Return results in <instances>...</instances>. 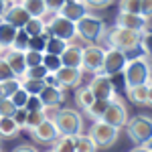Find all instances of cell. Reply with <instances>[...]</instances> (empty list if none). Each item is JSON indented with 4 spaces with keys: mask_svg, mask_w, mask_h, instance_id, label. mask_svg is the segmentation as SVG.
Returning <instances> with one entry per match:
<instances>
[{
    "mask_svg": "<svg viewBox=\"0 0 152 152\" xmlns=\"http://www.w3.org/2000/svg\"><path fill=\"white\" fill-rule=\"evenodd\" d=\"M128 99L136 105H150V102H152L150 83L136 85V87H128Z\"/></svg>",
    "mask_w": 152,
    "mask_h": 152,
    "instance_id": "cell-20",
    "label": "cell"
},
{
    "mask_svg": "<svg viewBox=\"0 0 152 152\" xmlns=\"http://www.w3.org/2000/svg\"><path fill=\"white\" fill-rule=\"evenodd\" d=\"M20 87H23L28 95H39V94H41V89L45 87V83L37 81V79H20Z\"/></svg>",
    "mask_w": 152,
    "mask_h": 152,
    "instance_id": "cell-32",
    "label": "cell"
},
{
    "mask_svg": "<svg viewBox=\"0 0 152 152\" xmlns=\"http://www.w3.org/2000/svg\"><path fill=\"white\" fill-rule=\"evenodd\" d=\"M152 14V0H140V16H144L146 20Z\"/></svg>",
    "mask_w": 152,
    "mask_h": 152,
    "instance_id": "cell-46",
    "label": "cell"
},
{
    "mask_svg": "<svg viewBox=\"0 0 152 152\" xmlns=\"http://www.w3.org/2000/svg\"><path fill=\"white\" fill-rule=\"evenodd\" d=\"M57 14H61L63 18H67L71 23H77L85 14H89V10H87V6L83 4L81 0H65V4L61 6V10Z\"/></svg>",
    "mask_w": 152,
    "mask_h": 152,
    "instance_id": "cell-16",
    "label": "cell"
},
{
    "mask_svg": "<svg viewBox=\"0 0 152 152\" xmlns=\"http://www.w3.org/2000/svg\"><path fill=\"white\" fill-rule=\"evenodd\" d=\"M0 87H2V91H4V97H10L16 89H20V79L14 77V79H8V81H2Z\"/></svg>",
    "mask_w": 152,
    "mask_h": 152,
    "instance_id": "cell-38",
    "label": "cell"
},
{
    "mask_svg": "<svg viewBox=\"0 0 152 152\" xmlns=\"http://www.w3.org/2000/svg\"><path fill=\"white\" fill-rule=\"evenodd\" d=\"M51 120L57 128L59 136H77V134H81L83 118L75 110H57Z\"/></svg>",
    "mask_w": 152,
    "mask_h": 152,
    "instance_id": "cell-3",
    "label": "cell"
},
{
    "mask_svg": "<svg viewBox=\"0 0 152 152\" xmlns=\"http://www.w3.org/2000/svg\"><path fill=\"white\" fill-rule=\"evenodd\" d=\"M43 67L47 69V73H57L61 69V59L57 55H49V53H43Z\"/></svg>",
    "mask_w": 152,
    "mask_h": 152,
    "instance_id": "cell-33",
    "label": "cell"
},
{
    "mask_svg": "<svg viewBox=\"0 0 152 152\" xmlns=\"http://www.w3.org/2000/svg\"><path fill=\"white\" fill-rule=\"evenodd\" d=\"M43 2H45L47 14H57L61 10V6L65 4V0H43Z\"/></svg>",
    "mask_w": 152,
    "mask_h": 152,
    "instance_id": "cell-44",
    "label": "cell"
},
{
    "mask_svg": "<svg viewBox=\"0 0 152 152\" xmlns=\"http://www.w3.org/2000/svg\"><path fill=\"white\" fill-rule=\"evenodd\" d=\"M140 37H142V33L116 26L114 31L107 33V45L112 49L122 51V53H128V51H132V49H136L140 45Z\"/></svg>",
    "mask_w": 152,
    "mask_h": 152,
    "instance_id": "cell-4",
    "label": "cell"
},
{
    "mask_svg": "<svg viewBox=\"0 0 152 152\" xmlns=\"http://www.w3.org/2000/svg\"><path fill=\"white\" fill-rule=\"evenodd\" d=\"M59 83V89H75L81 83V69H73V67H61L55 73Z\"/></svg>",
    "mask_w": 152,
    "mask_h": 152,
    "instance_id": "cell-15",
    "label": "cell"
},
{
    "mask_svg": "<svg viewBox=\"0 0 152 152\" xmlns=\"http://www.w3.org/2000/svg\"><path fill=\"white\" fill-rule=\"evenodd\" d=\"M128 63L126 59V53L118 51V49H105V55H104V65H102V73L107 75V77H114L118 73H122L124 65Z\"/></svg>",
    "mask_w": 152,
    "mask_h": 152,
    "instance_id": "cell-10",
    "label": "cell"
},
{
    "mask_svg": "<svg viewBox=\"0 0 152 152\" xmlns=\"http://www.w3.org/2000/svg\"><path fill=\"white\" fill-rule=\"evenodd\" d=\"M0 152H2V150H0Z\"/></svg>",
    "mask_w": 152,
    "mask_h": 152,
    "instance_id": "cell-56",
    "label": "cell"
},
{
    "mask_svg": "<svg viewBox=\"0 0 152 152\" xmlns=\"http://www.w3.org/2000/svg\"><path fill=\"white\" fill-rule=\"evenodd\" d=\"M49 33L45 31L43 35L39 37H31L28 39V49L26 51H37V53H45V47H47V41H49Z\"/></svg>",
    "mask_w": 152,
    "mask_h": 152,
    "instance_id": "cell-29",
    "label": "cell"
},
{
    "mask_svg": "<svg viewBox=\"0 0 152 152\" xmlns=\"http://www.w3.org/2000/svg\"><path fill=\"white\" fill-rule=\"evenodd\" d=\"M8 79H14V73L10 71V67L6 65V61L2 59V55H0V83L8 81Z\"/></svg>",
    "mask_w": 152,
    "mask_h": 152,
    "instance_id": "cell-43",
    "label": "cell"
},
{
    "mask_svg": "<svg viewBox=\"0 0 152 152\" xmlns=\"http://www.w3.org/2000/svg\"><path fill=\"white\" fill-rule=\"evenodd\" d=\"M81 2L87 6V10H102L112 4V0H81Z\"/></svg>",
    "mask_w": 152,
    "mask_h": 152,
    "instance_id": "cell-42",
    "label": "cell"
},
{
    "mask_svg": "<svg viewBox=\"0 0 152 152\" xmlns=\"http://www.w3.org/2000/svg\"><path fill=\"white\" fill-rule=\"evenodd\" d=\"M31 136H33L37 142H41V144H51V142H55L59 138V132H57V128H55V124H53V120L47 118L43 124H39V126L31 132Z\"/></svg>",
    "mask_w": 152,
    "mask_h": 152,
    "instance_id": "cell-17",
    "label": "cell"
},
{
    "mask_svg": "<svg viewBox=\"0 0 152 152\" xmlns=\"http://www.w3.org/2000/svg\"><path fill=\"white\" fill-rule=\"evenodd\" d=\"M18 2H20V0H18Z\"/></svg>",
    "mask_w": 152,
    "mask_h": 152,
    "instance_id": "cell-55",
    "label": "cell"
},
{
    "mask_svg": "<svg viewBox=\"0 0 152 152\" xmlns=\"http://www.w3.org/2000/svg\"><path fill=\"white\" fill-rule=\"evenodd\" d=\"M128 136L136 142L138 146H150L152 138V122L148 116H136L126 122Z\"/></svg>",
    "mask_w": 152,
    "mask_h": 152,
    "instance_id": "cell-5",
    "label": "cell"
},
{
    "mask_svg": "<svg viewBox=\"0 0 152 152\" xmlns=\"http://www.w3.org/2000/svg\"><path fill=\"white\" fill-rule=\"evenodd\" d=\"M116 26L120 28H128V31H136V33H150L148 31V20L140 16V14H126V12H120L116 16Z\"/></svg>",
    "mask_w": 152,
    "mask_h": 152,
    "instance_id": "cell-12",
    "label": "cell"
},
{
    "mask_svg": "<svg viewBox=\"0 0 152 152\" xmlns=\"http://www.w3.org/2000/svg\"><path fill=\"white\" fill-rule=\"evenodd\" d=\"M102 122H105V124H110V126H114V128H118V130L124 128L126 122H128V110H126L124 102L118 99V97L114 102H110L104 118H102Z\"/></svg>",
    "mask_w": 152,
    "mask_h": 152,
    "instance_id": "cell-11",
    "label": "cell"
},
{
    "mask_svg": "<svg viewBox=\"0 0 152 152\" xmlns=\"http://www.w3.org/2000/svg\"><path fill=\"white\" fill-rule=\"evenodd\" d=\"M39 99H41V104H43L45 110H49V107H59L61 102H63V89L45 85L41 89V94H39Z\"/></svg>",
    "mask_w": 152,
    "mask_h": 152,
    "instance_id": "cell-19",
    "label": "cell"
},
{
    "mask_svg": "<svg viewBox=\"0 0 152 152\" xmlns=\"http://www.w3.org/2000/svg\"><path fill=\"white\" fill-rule=\"evenodd\" d=\"M43 83H45V85H51V87H59L55 73H47V75H45V79H43Z\"/></svg>",
    "mask_w": 152,
    "mask_h": 152,
    "instance_id": "cell-47",
    "label": "cell"
},
{
    "mask_svg": "<svg viewBox=\"0 0 152 152\" xmlns=\"http://www.w3.org/2000/svg\"><path fill=\"white\" fill-rule=\"evenodd\" d=\"M20 132V128L14 124L12 118H0V136L2 138H14Z\"/></svg>",
    "mask_w": 152,
    "mask_h": 152,
    "instance_id": "cell-27",
    "label": "cell"
},
{
    "mask_svg": "<svg viewBox=\"0 0 152 152\" xmlns=\"http://www.w3.org/2000/svg\"><path fill=\"white\" fill-rule=\"evenodd\" d=\"M47 31L51 37H55V39H61V41H65V43H71L73 39H75V23H71L67 18H63L61 14H53L51 16V20L47 23Z\"/></svg>",
    "mask_w": 152,
    "mask_h": 152,
    "instance_id": "cell-7",
    "label": "cell"
},
{
    "mask_svg": "<svg viewBox=\"0 0 152 152\" xmlns=\"http://www.w3.org/2000/svg\"><path fill=\"white\" fill-rule=\"evenodd\" d=\"M112 102H114V99H112ZM107 105H110V102H105V99H95V102L89 105L85 112H87V116H89V118H94V122H97V120H102V118H104Z\"/></svg>",
    "mask_w": 152,
    "mask_h": 152,
    "instance_id": "cell-26",
    "label": "cell"
},
{
    "mask_svg": "<svg viewBox=\"0 0 152 152\" xmlns=\"http://www.w3.org/2000/svg\"><path fill=\"white\" fill-rule=\"evenodd\" d=\"M47 112L45 110H41V112H26V122H24V130H28V132H33V130L39 126V124H43L45 120H47Z\"/></svg>",
    "mask_w": 152,
    "mask_h": 152,
    "instance_id": "cell-25",
    "label": "cell"
},
{
    "mask_svg": "<svg viewBox=\"0 0 152 152\" xmlns=\"http://www.w3.org/2000/svg\"><path fill=\"white\" fill-rule=\"evenodd\" d=\"M2 53H4V49H2V45H0V55H2Z\"/></svg>",
    "mask_w": 152,
    "mask_h": 152,
    "instance_id": "cell-53",
    "label": "cell"
},
{
    "mask_svg": "<svg viewBox=\"0 0 152 152\" xmlns=\"http://www.w3.org/2000/svg\"><path fill=\"white\" fill-rule=\"evenodd\" d=\"M20 6L33 18H45V14H47V8H45L43 0H20Z\"/></svg>",
    "mask_w": 152,
    "mask_h": 152,
    "instance_id": "cell-21",
    "label": "cell"
},
{
    "mask_svg": "<svg viewBox=\"0 0 152 152\" xmlns=\"http://www.w3.org/2000/svg\"><path fill=\"white\" fill-rule=\"evenodd\" d=\"M75 102H77L79 107L87 110V107L95 102V97H94V94H91L87 87H75Z\"/></svg>",
    "mask_w": 152,
    "mask_h": 152,
    "instance_id": "cell-28",
    "label": "cell"
},
{
    "mask_svg": "<svg viewBox=\"0 0 152 152\" xmlns=\"http://www.w3.org/2000/svg\"><path fill=\"white\" fill-rule=\"evenodd\" d=\"M14 152H39L35 146H28V144H23V146H18V148H14Z\"/></svg>",
    "mask_w": 152,
    "mask_h": 152,
    "instance_id": "cell-48",
    "label": "cell"
},
{
    "mask_svg": "<svg viewBox=\"0 0 152 152\" xmlns=\"http://www.w3.org/2000/svg\"><path fill=\"white\" fill-rule=\"evenodd\" d=\"M2 2H6V4H12V2H18V0H2Z\"/></svg>",
    "mask_w": 152,
    "mask_h": 152,
    "instance_id": "cell-51",
    "label": "cell"
},
{
    "mask_svg": "<svg viewBox=\"0 0 152 152\" xmlns=\"http://www.w3.org/2000/svg\"><path fill=\"white\" fill-rule=\"evenodd\" d=\"M51 152H75L73 146V136H59L53 142V150Z\"/></svg>",
    "mask_w": 152,
    "mask_h": 152,
    "instance_id": "cell-30",
    "label": "cell"
},
{
    "mask_svg": "<svg viewBox=\"0 0 152 152\" xmlns=\"http://www.w3.org/2000/svg\"><path fill=\"white\" fill-rule=\"evenodd\" d=\"M14 112H16V107H14V104L10 102V97L0 99V118H12Z\"/></svg>",
    "mask_w": 152,
    "mask_h": 152,
    "instance_id": "cell-40",
    "label": "cell"
},
{
    "mask_svg": "<svg viewBox=\"0 0 152 152\" xmlns=\"http://www.w3.org/2000/svg\"><path fill=\"white\" fill-rule=\"evenodd\" d=\"M47 152H51V150H47Z\"/></svg>",
    "mask_w": 152,
    "mask_h": 152,
    "instance_id": "cell-54",
    "label": "cell"
},
{
    "mask_svg": "<svg viewBox=\"0 0 152 152\" xmlns=\"http://www.w3.org/2000/svg\"><path fill=\"white\" fill-rule=\"evenodd\" d=\"M87 136L91 138V142H94L97 148H107V146H112L118 140L120 130L110 126V124H105V122H102V120H97V122H94V126L89 128V134Z\"/></svg>",
    "mask_w": 152,
    "mask_h": 152,
    "instance_id": "cell-6",
    "label": "cell"
},
{
    "mask_svg": "<svg viewBox=\"0 0 152 152\" xmlns=\"http://www.w3.org/2000/svg\"><path fill=\"white\" fill-rule=\"evenodd\" d=\"M105 33V24L99 16L94 14H85L83 18H79L75 23V35L83 39L89 45H97V41L102 39V35Z\"/></svg>",
    "mask_w": 152,
    "mask_h": 152,
    "instance_id": "cell-2",
    "label": "cell"
},
{
    "mask_svg": "<svg viewBox=\"0 0 152 152\" xmlns=\"http://www.w3.org/2000/svg\"><path fill=\"white\" fill-rule=\"evenodd\" d=\"M2 59L6 61V65L10 67L14 77L23 79L24 71H26V63H24V51H16V49H4Z\"/></svg>",
    "mask_w": 152,
    "mask_h": 152,
    "instance_id": "cell-13",
    "label": "cell"
},
{
    "mask_svg": "<svg viewBox=\"0 0 152 152\" xmlns=\"http://www.w3.org/2000/svg\"><path fill=\"white\" fill-rule=\"evenodd\" d=\"M24 63H26V69L28 67H37V65H43V53L24 51Z\"/></svg>",
    "mask_w": 152,
    "mask_h": 152,
    "instance_id": "cell-37",
    "label": "cell"
},
{
    "mask_svg": "<svg viewBox=\"0 0 152 152\" xmlns=\"http://www.w3.org/2000/svg\"><path fill=\"white\" fill-rule=\"evenodd\" d=\"M28 12L24 10L23 6H20V2H12L6 6V10H4V16H2V20H6L8 24H12L14 28H23L24 24L28 23Z\"/></svg>",
    "mask_w": 152,
    "mask_h": 152,
    "instance_id": "cell-14",
    "label": "cell"
},
{
    "mask_svg": "<svg viewBox=\"0 0 152 152\" xmlns=\"http://www.w3.org/2000/svg\"><path fill=\"white\" fill-rule=\"evenodd\" d=\"M120 12L140 14V0H120Z\"/></svg>",
    "mask_w": 152,
    "mask_h": 152,
    "instance_id": "cell-36",
    "label": "cell"
},
{
    "mask_svg": "<svg viewBox=\"0 0 152 152\" xmlns=\"http://www.w3.org/2000/svg\"><path fill=\"white\" fill-rule=\"evenodd\" d=\"M73 146H75V152H97V146H95L89 136L85 134H77L73 136Z\"/></svg>",
    "mask_w": 152,
    "mask_h": 152,
    "instance_id": "cell-24",
    "label": "cell"
},
{
    "mask_svg": "<svg viewBox=\"0 0 152 152\" xmlns=\"http://www.w3.org/2000/svg\"><path fill=\"white\" fill-rule=\"evenodd\" d=\"M28 39H31V37L26 35L23 28H18V31H16V37H14V41H12V47L10 49H16V51H26V49H28Z\"/></svg>",
    "mask_w": 152,
    "mask_h": 152,
    "instance_id": "cell-34",
    "label": "cell"
},
{
    "mask_svg": "<svg viewBox=\"0 0 152 152\" xmlns=\"http://www.w3.org/2000/svg\"><path fill=\"white\" fill-rule=\"evenodd\" d=\"M67 45H69V43H65V41H61V39L49 37L47 47H45V53H49V55H57V57H59V55L67 49Z\"/></svg>",
    "mask_w": 152,
    "mask_h": 152,
    "instance_id": "cell-31",
    "label": "cell"
},
{
    "mask_svg": "<svg viewBox=\"0 0 152 152\" xmlns=\"http://www.w3.org/2000/svg\"><path fill=\"white\" fill-rule=\"evenodd\" d=\"M45 75H47V69H45L43 65H37V67H28V69L24 71L23 79H37V81H43Z\"/></svg>",
    "mask_w": 152,
    "mask_h": 152,
    "instance_id": "cell-35",
    "label": "cell"
},
{
    "mask_svg": "<svg viewBox=\"0 0 152 152\" xmlns=\"http://www.w3.org/2000/svg\"><path fill=\"white\" fill-rule=\"evenodd\" d=\"M0 99H4V91H2V87H0Z\"/></svg>",
    "mask_w": 152,
    "mask_h": 152,
    "instance_id": "cell-52",
    "label": "cell"
},
{
    "mask_svg": "<svg viewBox=\"0 0 152 152\" xmlns=\"http://www.w3.org/2000/svg\"><path fill=\"white\" fill-rule=\"evenodd\" d=\"M81 45H67V49L59 55L61 59V67H73V69H81Z\"/></svg>",
    "mask_w": 152,
    "mask_h": 152,
    "instance_id": "cell-18",
    "label": "cell"
},
{
    "mask_svg": "<svg viewBox=\"0 0 152 152\" xmlns=\"http://www.w3.org/2000/svg\"><path fill=\"white\" fill-rule=\"evenodd\" d=\"M87 89L94 94L95 99H105V102L116 99V85L112 81V77H107L104 73L94 75L91 81H89V85H87Z\"/></svg>",
    "mask_w": 152,
    "mask_h": 152,
    "instance_id": "cell-9",
    "label": "cell"
},
{
    "mask_svg": "<svg viewBox=\"0 0 152 152\" xmlns=\"http://www.w3.org/2000/svg\"><path fill=\"white\" fill-rule=\"evenodd\" d=\"M45 28H47V23H45V18H28V23L23 26V31L26 33L28 37H39L45 33Z\"/></svg>",
    "mask_w": 152,
    "mask_h": 152,
    "instance_id": "cell-23",
    "label": "cell"
},
{
    "mask_svg": "<svg viewBox=\"0 0 152 152\" xmlns=\"http://www.w3.org/2000/svg\"><path fill=\"white\" fill-rule=\"evenodd\" d=\"M130 152H150V146H136V148H132Z\"/></svg>",
    "mask_w": 152,
    "mask_h": 152,
    "instance_id": "cell-49",
    "label": "cell"
},
{
    "mask_svg": "<svg viewBox=\"0 0 152 152\" xmlns=\"http://www.w3.org/2000/svg\"><path fill=\"white\" fill-rule=\"evenodd\" d=\"M12 120H14V124H16L20 130H24V122H26V110H16V112H14V116H12Z\"/></svg>",
    "mask_w": 152,
    "mask_h": 152,
    "instance_id": "cell-45",
    "label": "cell"
},
{
    "mask_svg": "<svg viewBox=\"0 0 152 152\" xmlns=\"http://www.w3.org/2000/svg\"><path fill=\"white\" fill-rule=\"evenodd\" d=\"M26 99H28V94L24 91L23 87H20V89H16V91L10 95V102L14 104V107H16V110H23L24 104H26Z\"/></svg>",
    "mask_w": 152,
    "mask_h": 152,
    "instance_id": "cell-39",
    "label": "cell"
},
{
    "mask_svg": "<svg viewBox=\"0 0 152 152\" xmlns=\"http://www.w3.org/2000/svg\"><path fill=\"white\" fill-rule=\"evenodd\" d=\"M148 59L150 57H146V55L128 59V63L122 69L126 89L128 87H136V85H144V83H150V61Z\"/></svg>",
    "mask_w": 152,
    "mask_h": 152,
    "instance_id": "cell-1",
    "label": "cell"
},
{
    "mask_svg": "<svg viewBox=\"0 0 152 152\" xmlns=\"http://www.w3.org/2000/svg\"><path fill=\"white\" fill-rule=\"evenodd\" d=\"M6 6H8V4L0 0V20H2V16H4V10H6Z\"/></svg>",
    "mask_w": 152,
    "mask_h": 152,
    "instance_id": "cell-50",
    "label": "cell"
},
{
    "mask_svg": "<svg viewBox=\"0 0 152 152\" xmlns=\"http://www.w3.org/2000/svg\"><path fill=\"white\" fill-rule=\"evenodd\" d=\"M16 31H18V28H14V26L8 24L6 20H0V45H2V49L12 47V41H14V37H16Z\"/></svg>",
    "mask_w": 152,
    "mask_h": 152,
    "instance_id": "cell-22",
    "label": "cell"
},
{
    "mask_svg": "<svg viewBox=\"0 0 152 152\" xmlns=\"http://www.w3.org/2000/svg\"><path fill=\"white\" fill-rule=\"evenodd\" d=\"M104 55L105 49L99 45H87L81 49V71H89V73H102V65H104Z\"/></svg>",
    "mask_w": 152,
    "mask_h": 152,
    "instance_id": "cell-8",
    "label": "cell"
},
{
    "mask_svg": "<svg viewBox=\"0 0 152 152\" xmlns=\"http://www.w3.org/2000/svg\"><path fill=\"white\" fill-rule=\"evenodd\" d=\"M23 110H26V112H41V110H45V107L41 104L39 95H28V99H26V104H24ZM45 112H47V110H45Z\"/></svg>",
    "mask_w": 152,
    "mask_h": 152,
    "instance_id": "cell-41",
    "label": "cell"
}]
</instances>
